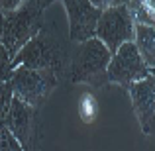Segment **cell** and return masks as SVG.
Wrapping results in <instances>:
<instances>
[{
    "label": "cell",
    "mask_w": 155,
    "mask_h": 151,
    "mask_svg": "<svg viewBox=\"0 0 155 151\" xmlns=\"http://www.w3.org/2000/svg\"><path fill=\"white\" fill-rule=\"evenodd\" d=\"M132 106L136 112L137 120H140L141 132L143 133H153V118H155V83L153 75L145 77L141 80L130 83L126 87Z\"/></svg>",
    "instance_id": "obj_9"
},
{
    "label": "cell",
    "mask_w": 155,
    "mask_h": 151,
    "mask_svg": "<svg viewBox=\"0 0 155 151\" xmlns=\"http://www.w3.org/2000/svg\"><path fill=\"white\" fill-rule=\"evenodd\" d=\"M94 38H98L110 53H114L122 43L134 41V20L126 4L102 10L94 28Z\"/></svg>",
    "instance_id": "obj_6"
},
{
    "label": "cell",
    "mask_w": 155,
    "mask_h": 151,
    "mask_svg": "<svg viewBox=\"0 0 155 151\" xmlns=\"http://www.w3.org/2000/svg\"><path fill=\"white\" fill-rule=\"evenodd\" d=\"M112 53L98 38L77 43L67 55V79L100 88L108 83V63Z\"/></svg>",
    "instance_id": "obj_1"
},
{
    "label": "cell",
    "mask_w": 155,
    "mask_h": 151,
    "mask_svg": "<svg viewBox=\"0 0 155 151\" xmlns=\"http://www.w3.org/2000/svg\"><path fill=\"white\" fill-rule=\"evenodd\" d=\"M12 77V65H10V57H8L6 47L0 43V83L10 80Z\"/></svg>",
    "instance_id": "obj_13"
},
{
    "label": "cell",
    "mask_w": 155,
    "mask_h": 151,
    "mask_svg": "<svg viewBox=\"0 0 155 151\" xmlns=\"http://www.w3.org/2000/svg\"><path fill=\"white\" fill-rule=\"evenodd\" d=\"M39 2H41V6H43V8H47L51 2H55V0H39Z\"/></svg>",
    "instance_id": "obj_17"
},
{
    "label": "cell",
    "mask_w": 155,
    "mask_h": 151,
    "mask_svg": "<svg viewBox=\"0 0 155 151\" xmlns=\"http://www.w3.org/2000/svg\"><path fill=\"white\" fill-rule=\"evenodd\" d=\"M67 55L69 51L63 47L57 34H53L51 28L47 24H43L41 30L14 55L10 65L12 69L18 67V65H24V67L30 69H51V71L63 75Z\"/></svg>",
    "instance_id": "obj_2"
},
{
    "label": "cell",
    "mask_w": 155,
    "mask_h": 151,
    "mask_svg": "<svg viewBox=\"0 0 155 151\" xmlns=\"http://www.w3.org/2000/svg\"><path fill=\"white\" fill-rule=\"evenodd\" d=\"M26 0H0V10L6 14V12H12L16 8H20Z\"/></svg>",
    "instance_id": "obj_15"
},
{
    "label": "cell",
    "mask_w": 155,
    "mask_h": 151,
    "mask_svg": "<svg viewBox=\"0 0 155 151\" xmlns=\"http://www.w3.org/2000/svg\"><path fill=\"white\" fill-rule=\"evenodd\" d=\"M134 43H136L140 55L143 61L153 67L155 65V30L153 26H143V24H134Z\"/></svg>",
    "instance_id": "obj_10"
},
{
    "label": "cell",
    "mask_w": 155,
    "mask_h": 151,
    "mask_svg": "<svg viewBox=\"0 0 155 151\" xmlns=\"http://www.w3.org/2000/svg\"><path fill=\"white\" fill-rule=\"evenodd\" d=\"M59 79L61 75L51 69H30L18 65L12 69L10 84L14 96H18L20 100L34 108H39L43 100L49 96V92L57 87Z\"/></svg>",
    "instance_id": "obj_4"
},
{
    "label": "cell",
    "mask_w": 155,
    "mask_h": 151,
    "mask_svg": "<svg viewBox=\"0 0 155 151\" xmlns=\"http://www.w3.org/2000/svg\"><path fill=\"white\" fill-rule=\"evenodd\" d=\"M88 2H91L94 8H98V10L102 12V10H108V8H112V6L122 4V0H88Z\"/></svg>",
    "instance_id": "obj_14"
},
{
    "label": "cell",
    "mask_w": 155,
    "mask_h": 151,
    "mask_svg": "<svg viewBox=\"0 0 155 151\" xmlns=\"http://www.w3.org/2000/svg\"><path fill=\"white\" fill-rule=\"evenodd\" d=\"M0 149H4V151H22L20 141L16 140L14 133L4 124H0Z\"/></svg>",
    "instance_id": "obj_12"
},
{
    "label": "cell",
    "mask_w": 155,
    "mask_h": 151,
    "mask_svg": "<svg viewBox=\"0 0 155 151\" xmlns=\"http://www.w3.org/2000/svg\"><path fill=\"white\" fill-rule=\"evenodd\" d=\"M35 110L34 106L26 104L14 96L10 102L8 114L2 124L14 133V137L20 141L22 149H31L34 147V137H35Z\"/></svg>",
    "instance_id": "obj_8"
},
{
    "label": "cell",
    "mask_w": 155,
    "mask_h": 151,
    "mask_svg": "<svg viewBox=\"0 0 155 151\" xmlns=\"http://www.w3.org/2000/svg\"><path fill=\"white\" fill-rule=\"evenodd\" d=\"M63 4L69 16V39L73 43H81L94 38V28L102 12L88 0H63Z\"/></svg>",
    "instance_id": "obj_7"
},
{
    "label": "cell",
    "mask_w": 155,
    "mask_h": 151,
    "mask_svg": "<svg viewBox=\"0 0 155 151\" xmlns=\"http://www.w3.org/2000/svg\"><path fill=\"white\" fill-rule=\"evenodd\" d=\"M2 26H4V12L0 10V35H2Z\"/></svg>",
    "instance_id": "obj_16"
},
{
    "label": "cell",
    "mask_w": 155,
    "mask_h": 151,
    "mask_svg": "<svg viewBox=\"0 0 155 151\" xmlns=\"http://www.w3.org/2000/svg\"><path fill=\"white\" fill-rule=\"evenodd\" d=\"M43 10L45 8L41 6L39 0H26L20 8L4 14V26H2L0 43L6 47L10 61L41 30V26L45 24Z\"/></svg>",
    "instance_id": "obj_3"
},
{
    "label": "cell",
    "mask_w": 155,
    "mask_h": 151,
    "mask_svg": "<svg viewBox=\"0 0 155 151\" xmlns=\"http://www.w3.org/2000/svg\"><path fill=\"white\" fill-rule=\"evenodd\" d=\"M153 75V67H149L140 55L136 43L126 41L112 53L108 63V83L120 84V87H128L130 83L141 80L145 77Z\"/></svg>",
    "instance_id": "obj_5"
},
{
    "label": "cell",
    "mask_w": 155,
    "mask_h": 151,
    "mask_svg": "<svg viewBox=\"0 0 155 151\" xmlns=\"http://www.w3.org/2000/svg\"><path fill=\"white\" fill-rule=\"evenodd\" d=\"M12 98H14V92H12L10 80H4V83H0V124H2L4 118H6Z\"/></svg>",
    "instance_id": "obj_11"
}]
</instances>
